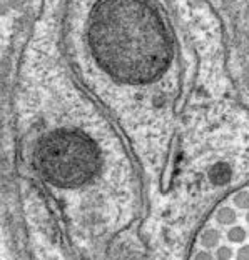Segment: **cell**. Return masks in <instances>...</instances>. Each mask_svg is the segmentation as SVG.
Segmentation results:
<instances>
[{
  "label": "cell",
  "mask_w": 249,
  "mask_h": 260,
  "mask_svg": "<svg viewBox=\"0 0 249 260\" xmlns=\"http://www.w3.org/2000/svg\"><path fill=\"white\" fill-rule=\"evenodd\" d=\"M172 0H79L72 37L82 74L134 110H179L191 37Z\"/></svg>",
  "instance_id": "obj_1"
},
{
  "label": "cell",
  "mask_w": 249,
  "mask_h": 260,
  "mask_svg": "<svg viewBox=\"0 0 249 260\" xmlns=\"http://www.w3.org/2000/svg\"><path fill=\"white\" fill-rule=\"evenodd\" d=\"M191 260H249V183L224 195L211 210Z\"/></svg>",
  "instance_id": "obj_2"
}]
</instances>
